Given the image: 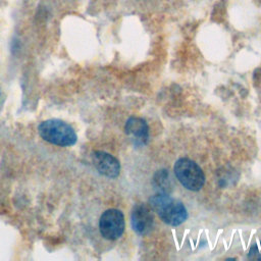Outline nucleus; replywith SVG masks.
I'll return each instance as SVG.
<instances>
[{
  "label": "nucleus",
  "instance_id": "obj_4",
  "mask_svg": "<svg viewBox=\"0 0 261 261\" xmlns=\"http://www.w3.org/2000/svg\"><path fill=\"white\" fill-rule=\"evenodd\" d=\"M99 228L106 240H116L124 231V217L118 209H108L100 217Z\"/></svg>",
  "mask_w": 261,
  "mask_h": 261
},
{
  "label": "nucleus",
  "instance_id": "obj_3",
  "mask_svg": "<svg viewBox=\"0 0 261 261\" xmlns=\"http://www.w3.org/2000/svg\"><path fill=\"white\" fill-rule=\"evenodd\" d=\"M178 181L190 191H200L205 184V175L200 166L188 158H179L173 166Z\"/></svg>",
  "mask_w": 261,
  "mask_h": 261
},
{
  "label": "nucleus",
  "instance_id": "obj_8",
  "mask_svg": "<svg viewBox=\"0 0 261 261\" xmlns=\"http://www.w3.org/2000/svg\"><path fill=\"white\" fill-rule=\"evenodd\" d=\"M154 184L157 189L166 188V186L168 184V172L165 169L158 170L154 176Z\"/></svg>",
  "mask_w": 261,
  "mask_h": 261
},
{
  "label": "nucleus",
  "instance_id": "obj_6",
  "mask_svg": "<svg viewBox=\"0 0 261 261\" xmlns=\"http://www.w3.org/2000/svg\"><path fill=\"white\" fill-rule=\"evenodd\" d=\"M124 130L136 147L145 146L149 139V127L145 119L130 117L127 119Z\"/></svg>",
  "mask_w": 261,
  "mask_h": 261
},
{
  "label": "nucleus",
  "instance_id": "obj_2",
  "mask_svg": "<svg viewBox=\"0 0 261 261\" xmlns=\"http://www.w3.org/2000/svg\"><path fill=\"white\" fill-rule=\"evenodd\" d=\"M39 134L42 139L60 147L72 146L77 137L74 129L60 119H48L39 124Z\"/></svg>",
  "mask_w": 261,
  "mask_h": 261
},
{
  "label": "nucleus",
  "instance_id": "obj_1",
  "mask_svg": "<svg viewBox=\"0 0 261 261\" xmlns=\"http://www.w3.org/2000/svg\"><path fill=\"white\" fill-rule=\"evenodd\" d=\"M149 204L161 220L169 225H179L188 217V212L182 202L170 197L167 193L158 192L153 195L149 199Z\"/></svg>",
  "mask_w": 261,
  "mask_h": 261
},
{
  "label": "nucleus",
  "instance_id": "obj_7",
  "mask_svg": "<svg viewBox=\"0 0 261 261\" xmlns=\"http://www.w3.org/2000/svg\"><path fill=\"white\" fill-rule=\"evenodd\" d=\"M93 163L99 173L114 178L118 176L120 170V164L118 160L113 157L111 154L103 152V151H96L93 153Z\"/></svg>",
  "mask_w": 261,
  "mask_h": 261
},
{
  "label": "nucleus",
  "instance_id": "obj_5",
  "mask_svg": "<svg viewBox=\"0 0 261 261\" xmlns=\"http://www.w3.org/2000/svg\"><path fill=\"white\" fill-rule=\"evenodd\" d=\"M130 222L133 229L141 236L147 234L153 227L154 217L146 204H136L132 210Z\"/></svg>",
  "mask_w": 261,
  "mask_h": 261
}]
</instances>
